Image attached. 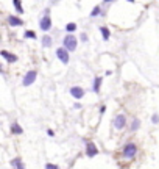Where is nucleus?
I'll return each mask as SVG.
<instances>
[{"mask_svg": "<svg viewBox=\"0 0 159 169\" xmlns=\"http://www.w3.org/2000/svg\"><path fill=\"white\" fill-rule=\"evenodd\" d=\"M100 31H101V35H103V39L108 41V39H109V36H111L109 28H108V27H100Z\"/></svg>", "mask_w": 159, "mask_h": 169, "instance_id": "obj_15", "label": "nucleus"}, {"mask_svg": "<svg viewBox=\"0 0 159 169\" xmlns=\"http://www.w3.org/2000/svg\"><path fill=\"white\" fill-rule=\"evenodd\" d=\"M0 55L3 56V58L8 61V63H16L17 61V56L14 55V53H9V52H6V50H2L0 52Z\"/></svg>", "mask_w": 159, "mask_h": 169, "instance_id": "obj_10", "label": "nucleus"}, {"mask_svg": "<svg viewBox=\"0 0 159 169\" xmlns=\"http://www.w3.org/2000/svg\"><path fill=\"white\" fill-rule=\"evenodd\" d=\"M112 125H114V128H117V130L125 128V125H126V118H125V114H119V116H116L114 121H112Z\"/></svg>", "mask_w": 159, "mask_h": 169, "instance_id": "obj_4", "label": "nucleus"}, {"mask_svg": "<svg viewBox=\"0 0 159 169\" xmlns=\"http://www.w3.org/2000/svg\"><path fill=\"white\" fill-rule=\"evenodd\" d=\"M13 5L16 6V11L19 13V14H22L24 13V8H22V3L19 2V0H13Z\"/></svg>", "mask_w": 159, "mask_h": 169, "instance_id": "obj_16", "label": "nucleus"}, {"mask_svg": "<svg viewBox=\"0 0 159 169\" xmlns=\"http://www.w3.org/2000/svg\"><path fill=\"white\" fill-rule=\"evenodd\" d=\"M73 108H75V110H80V108H81V105H80V103H75V107H73Z\"/></svg>", "mask_w": 159, "mask_h": 169, "instance_id": "obj_26", "label": "nucleus"}, {"mask_svg": "<svg viewBox=\"0 0 159 169\" xmlns=\"http://www.w3.org/2000/svg\"><path fill=\"white\" fill-rule=\"evenodd\" d=\"M70 96H72L73 99L80 100V99L84 97V89H83L81 86H72V88H70Z\"/></svg>", "mask_w": 159, "mask_h": 169, "instance_id": "obj_7", "label": "nucleus"}, {"mask_svg": "<svg viewBox=\"0 0 159 169\" xmlns=\"http://www.w3.org/2000/svg\"><path fill=\"white\" fill-rule=\"evenodd\" d=\"M11 133H14V135H21V133H24V130H22V127L17 124V122L14 121L13 122V125H11Z\"/></svg>", "mask_w": 159, "mask_h": 169, "instance_id": "obj_13", "label": "nucleus"}, {"mask_svg": "<svg viewBox=\"0 0 159 169\" xmlns=\"http://www.w3.org/2000/svg\"><path fill=\"white\" fill-rule=\"evenodd\" d=\"M45 169H59L58 164H53V163H47L45 164Z\"/></svg>", "mask_w": 159, "mask_h": 169, "instance_id": "obj_21", "label": "nucleus"}, {"mask_svg": "<svg viewBox=\"0 0 159 169\" xmlns=\"http://www.w3.org/2000/svg\"><path fill=\"white\" fill-rule=\"evenodd\" d=\"M24 38H28V39H36V33L33 31V30H25V33H24Z\"/></svg>", "mask_w": 159, "mask_h": 169, "instance_id": "obj_17", "label": "nucleus"}, {"mask_svg": "<svg viewBox=\"0 0 159 169\" xmlns=\"http://www.w3.org/2000/svg\"><path fill=\"white\" fill-rule=\"evenodd\" d=\"M56 56H58V60H59L62 64H67V63H69V50H65L64 47L56 49Z\"/></svg>", "mask_w": 159, "mask_h": 169, "instance_id": "obj_5", "label": "nucleus"}, {"mask_svg": "<svg viewBox=\"0 0 159 169\" xmlns=\"http://www.w3.org/2000/svg\"><path fill=\"white\" fill-rule=\"evenodd\" d=\"M86 155H87L89 158H92V157L98 155V149H97V146L94 144L92 141H89V143L86 144Z\"/></svg>", "mask_w": 159, "mask_h": 169, "instance_id": "obj_8", "label": "nucleus"}, {"mask_svg": "<svg viewBox=\"0 0 159 169\" xmlns=\"http://www.w3.org/2000/svg\"><path fill=\"white\" fill-rule=\"evenodd\" d=\"M100 86H101V77H95V78H94L92 91H94V92H98V91H100Z\"/></svg>", "mask_w": 159, "mask_h": 169, "instance_id": "obj_14", "label": "nucleus"}, {"mask_svg": "<svg viewBox=\"0 0 159 169\" xmlns=\"http://www.w3.org/2000/svg\"><path fill=\"white\" fill-rule=\"evenodd\" d=\"M36 77H37V72H36V71H28V72L25 74L24 80H22V85H24V86H30V85L34 83Z\"/></svg>", "mask_w": 159, "mask_h": 169, "instance_id": "obj_3", "label": "nucleus"}, {"mask_svg": "<svg viewBox=\"0 0 159 169\" xmlns=\"http://www.w3.org/2000/svg\"><path fill=\"white\" fill-rule=\"evenodd\" d=\"M47 135H49V136H52V138H53V136H55V131H53L52 128H49V130H47Z\"/></svg>", "mask_w": 159, "mask_h": 169, "instance_id": "obj_23", "label": "nucleus"}, {"mask_svg": "<svg viewBox=\"0 0 159 169\" xmlns=\"http://www.w3.org/2000/svg\"><path fill=\"white\" fill-rule=\"evenodd\" d=\"M41 42H42V47H52L53 39H52L49 35H44V36H42V39H41Z\"/></svg>", "mask_w": 159, "mask_h": 169, "instance_id": "obj_12", "label": "nucleus"}, {"mask_svg": "<svg viewBox=\"0 0 159 169\" xmlns=\"http://www.w3.org/2000/svg\"><path fill=\"white\" fill-rule=\"evenodd\" d=\"M11 166H13V169H27L21 157H16V158H13V160H11Z\"/></svg>", "mask_w": 159, "mask_h": 169, "instance_id": "obj_9", "label": "nucleus"}, {"mask_svg": "<svg viewBox=\"0 0 159 169\" xmlns=\"http://www.w3.org/2000/svg\"><path fill=\"white\" fill-rule=\"evenodd\" d=\"M39 27H41L42 31H49L50 28H52V19H50V16H44L39 21Z\"/></svg>", "mask_w": 159, "mask_h": 169, "instance_id": "obj_6", "label": "nucleus"}, {"mask_svg": "<svg viewBox=\"0 0 159 169\" xmlns=\"http://www.w3.org/2000/svg\"><path fill=\"white\" fill-rule=\"evenodd\" d=\"M98 14H101V8L100 6H95L91 11V17H95V16H98Z\"/></svg>", "mask_w": 159, "mask_h": 169, "instance_id": "obj_20", "label": "nucleus"}, {"mask_svg": "<svg viewBox=\"0 0 159 169\" xmlns=\"http://www.w3.org/2000/svg\"><path fill=\"white\" fill-rule=\"evenodd\" d=\"M139 127H140V121L139 119H133V122H131V130L136 131Z\"/></svg>", "mask_w": 159, "mask_h": 169, "instance_id": "obj_19", "label": "nucleus"}, {"mask_svg": "<svg viewBox=\"0 0 159 169\" xmlns=\"http://www.w3.org/2000/svg\"><path fill=\"white\" fill-rule=\"evenodd\" d=\"M151 122H153V124H157V122H159V114H153Z\"/></svg>", "mask_w": 159, "mask_h": 169, "instance_id": "obj_22", "label": "nucleus"}, {"mask_svg": "<svg viewBox=\"0 0 159 169\" xmlns=\"http://www.w3.org/2000/svg\"><path fill=\"white\" fill-rule=\"evenodd\" d=\"M105 111H106V107H105V105H103V107L100 108V113H101V114H103V113H105Z\"/></svg>", "mask_w": 159, "mask_h": 169, "instance_id": "obj_25", "label": "nucleus"}, {"mask_svg": "<svg viewBox=\"0 0 159 169\" xmlns=\"http://www.w3.org/2000/svg\"><path fill=\"white\" fill-rule=\"evenodd\" d=\"M8 24L11 25V27H21L24 24V21L21 17H16V16H9L8 17Z\"/></svg>", "mask_w": 159, "mask_h": 169, "instance_id": "obj_11", "label": "nucleus"}, {"mask_svg": "<svg viewBox=\"0 0 159 169\" xmlns=\"http://www.w3.org/2000/svg\"><path fill=\"white\" fill-rule=\"evenodd\" d=\"M81 41H84V42L87 41V36H86V33H81Z\"/></svg>", "mask_w": 159, "mask_h": 169, "instance_id": "obj_24", "label": "nucleus"}, {"mask_svg": "<svg viewBox=\"0 0 159 169\" xmlns=\"http://www.w3.org/2000/svg\"><path fill=\"white\" fill-rule=\"evenodd\" d=\"M75 30H77V24L70 22V24H67V25H65V31H67L69 35H72V31H75Z\"/></svg>", "mask_w": 159, "mask_h": 169, "instance_id": "obj_18", "label": "nucleus"}, {"mask_svg": "<svg viewBox=\"0 0 159 169\" xmlns=\"http://www.w3.org/2000/svg\"><path fill=\"white\" fill-rule=\"evenodd\" d=\"M123 157H126V158H133L136 154H137V146L134 144V143H128V144H125L123 146Z\"/></svg>", "mask_w": 159, "mask_h": 169, "instance_id": "obj_2", "label": "nucleus"}, {"mask_svg": "<svg viewBox=\"0 0 159 169\" xmlns=\"http://www.w3.org/2000/svg\"><path fill=\"white\" fill-rule=\"evenodd\" d=\"M77 45H78V41H77V38H75V35H65L64 36L62 47H64L65 50L75 52V50H77Z\"/></svg>", "mask_w": 159, "mask_h": 169, "instance_id": "obj_1", "label": "nucleus"}]
</instances>
